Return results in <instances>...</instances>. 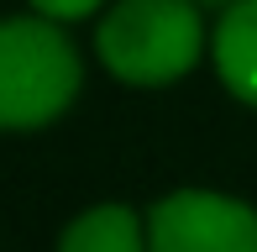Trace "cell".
I'll list each match as a JSON object with an SVG mask.
<instances>
[{
  "label": "cell",
  "mask_w": 257,
  "mask_h": 252,
  "mask_svg": "<svg viewBox=\"0 0 257 252\" xmlns=\"http://www.w3.org/2000/svg\"><path fill=\"white\" fill-rule=\"evenodd\" d=\"M200 0H110L95 27V53L105 74L132 89H168L205 58Z\"/></svg>",
  "instance_id": "1"
},
{
  "label": "cell",
  "mask_w": 257,
  "mask_h": 252,
  "mask_svg": "<svg viewBox=\"0 0 257 252\" xmlns=\"http://www.w3.org/2000/svg\"><path fill=\"white\" fill-rule=\"evenodd\" d=\"M84 89V58L58 21H0V132H42Z\"/></svg>",
  "instance_id": "2"
},
{
  "label": "cell",
  "mask_w": 257,
  "mask_h": 252,
  "mask_svg": "<svg viewBox=\"0 0 257 252\" xmlns=\"http://www.w3.org/2000/svg\"><path fill=\"white\" fill-rule=\"evenodd\" d=\"M147 252H257V205L220 189H173L147 210Z\"/></svg>",
  "instance_id": "3"
},
{
  "label": "cell",
  "mask_w": 257,
  "mask_h": 252,
  "mask_svg": "<svg viewBox=\"0 0 257 252\" xmlns=\"http://www.w3.org/2000/svg\"><path fill=\"white\" fill-rule=\"evenodd\" d=\"M210 63L220 84L257 110V0H231L210 32Z\"/></svg>",
  "instance_id": "4"
},
{
  "label": "cell",
  "mask_w": 257,
  "mask_h": 252,
  "mask_svg": "<svg viewBox=\"0 0 257 252\" xmlns=\"http://www.w3.org/2000/svg\"><path fill=\"white\" fill-rule=\"evenodd\" d=\"M58 252H147V215L121 200H100L63 226Z\"/></svg>",
  "instance_id": "5"
},
{
  "label": "cell",
  "mask_w": 257,
  "mask_h": 252,
  "mask_svg": "<svg viewBox=\"0 0 257 252\" xmlns=\"http://www.w3.org/2000/svg\"><path fill=\"white\" fill-rule=\"evenodd\" d=\"M27 6H32V16L68 27V21H84V16H95V11H105L110 0H27Z\"/></svg>",
  "instance_id": "6"
},
{
  "label": "cell",
  "mask_w": 257,
  "mask_h": 252,
  "mask_svg": "<svg viewBox=\"0 0 257 252\" xmlns=\"http://www.w3.org/2000/svg\"><path fill=\"white\" fill-rule=\"evenodd\" d=\"M205 6H231V0H205Z\"/></svg>",
  "instance_id": "7"
}]
</instances>
